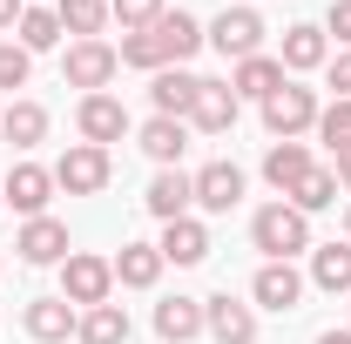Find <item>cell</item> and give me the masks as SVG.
Listing matches in <instances>:
<instances>
[{
	"label": "cell",
	"instance_id": "1",
	"mask_svg": "<svg viewBox=\"0 0 351 344\" xmlns=\"http://www.w3.org/2000/svg\"><path fill=\"white\" fill-rule=\"evenodd\" d=\"M250 243H257L270 263H291L311 250V216L291 210V203H263L257 216H250Z\"/></svg>",
	"mask_w": 351,
	"mask_h": 344
},
{
	"label": "cell",
	"instance_id": "2",
	"mask_svg": "<svg viewBox=\"0 0 351 344\" xmlns=\"http://www.w3.org/2000/svg\"><path fill=\"white\" fill-rule=\"evenodd\" d=\"M61 297L75 304V310L108 304V297H115V263L95 257V250H68V263H61Z\"/></svg>",
	"mask_w": 351,
	"mask_h": 344
},
{
	"label": "cell",
	"instance_id": "3",
	"mask_svg": "<svg viewBox=\"0 0 351 344\" xmlns=\"http://www.w3.org/2000/svg\"><path fill=\"white\" fill-rule=\"evenodd\" d=\"M263 34H270V27H263L257 7H223L217 21L203 27V41L217 47L223 61H250V54H263Z\"/></svg>",
	"mask_w": 351,
	"mask_h": 344
},
{
	"label": "cell",
	"instance_id": "4",
	"mask_svg": "<svg viewBox=\"0 0 351 344\" xmlns=\"http://www.w3.org/2000/svg\"><path fill=\"white\" fill-rule=\"evenodd\" d=\"M317 108H324V101H317L311 88L284 82L277 95H270V101H263V129L277 135V142H298V135H311V129H317Z\"/></svg>",
	"mask_w": 351,
	"mask_h": 344
},
{
	"label": "cell",
	"instance_id": "5",
	"mask_svg": "<svg viewBox=\"0 0 351 344\" xmlns=\"http://www.w3.org/2000/svg\"><path fill=\"white\" fill-rule=\"evenodd\" d=\"M108 149H95V142H75V149H61V162H54V189H68V196H101L108 189Z\"/></svg>",
	"mask_w": 351,
	"mask_h": 344
},
{
	"label": "cell",
	"instance_id": "6",
	"mask_svg": "<svg viewBox=\"0 0 351 344\" xmlns=\"http://www.w3.org/2000/svg\"><path fill=\"white\" fill-rule=\"evenodd\" d=\"M122 75V54L108 41H75L61 54V82L68 88H88V95H108V82Z\"/></svg>",
	"mask_w": 351,
	"mask_h": 344
},
{
	"label": "cell",
	"instance_id": "7",
	"mask_svg": "<svg viewBox=\"0 0 351 344\" xmlns=\"http://www.w3.org/2000/svg\"><path fill=\"white\" fill-rule=\"evenodd\" d=\"M0 196H7L21 216H47V203H54V169H41V162H14V169L0 175Z\"/></svg>",
	"mask_w": 351,
	"mask_h": 344
},
{
	"label": "cell",
	"instance_id": "8",
	"mask_svg": "<svg viewBox=\"0 0 351 344\" xmlns=\"http://www.w3.org/2000/svg\"><path fill=\"white\" fill-rule=\"evenodd\" d=\"M203 331L217 344H257V310L237 304L230 291H217V297H203Z\"/></svg>",
	"mask_w": 351,
	"mask_h": 344
},
{
	"label": "cell",
	"instance_id": "9",
	"mask_svg": "<svg viewBox=\"0 0 351 344\" xmlns=\"http://www.w3.org/2000/svg\"><path fill=\"white\" fill-rule=\"evenodd\" d=\"M75 129H82V142L108 149V142H122V135H129V108H122L115 95H82V108H75Z\"/></svg>",
	"mask_w": 351,
	"mask_h": 344
},
{
	"label": "cell",
	"instance_id": "10",
	"mask_svg": "<svg viewBox=\"0 0 351 344\" xmlns=\"http://www.w3.org/2000/svg\"><path fill=\"white\" fill-rule=\"evenodd\" d=\"M149 41H156V61L176 68V61H189V54L203 47V21H196V14H182V7H169V14L149 27Z\"/></svg>",
	"mask_w": 351,
	"mask_h": 344
},
{
	"label": "cell",
	"instance_id": "11",
	"mask_svg": "<svg viewBox=\"0 0 351 344\" xmlns=\"http://www.w3.org/2000/svg\"><path fill=\"white\" fill-rule=\"evenodd\" d=\"M237 108H243V101H237V88L203 75V88H196V108H189V129H196V135H230V129H237Z\"/></svg>",
	"mask_w": 351,
	"mask_h": 344
},
{
	"label": "cell",
	"instance_id": "12",
	"mask_svg": "<svg viewBox=\"0 0 351 344\" xmlns=\"http://www.w3.org/2000/svg\"><path fill=\"white\" fill-rule=\"evenodd\" d=\"M21 324H27V338H34V344H68L75 331H82V310L54 291V297H34V304H27Z\"/></svg>",
	"mask_w": 351,
	"mask_h": 344
},
{
	"label": "cell",
	"instance_id": "13",
	"mask_svg": "<svg viewBox=\"0 0 351 344\" xmlns=\"http://www.w3.org/2000/svg\"><path fill=\"white\" fill-rule=\"evenodd\" d=\"M304 284H311V277H298V263H263L257 277H250V297H257L263 310H277V317H284V310H298V304H304Z\"/></svg>",
	"mask_w": 351,
	"mask_h": 344
},
{
	"label": "cell",
	"instance_id": "14",
	"mask_svg": "<svg viewBox=\"0 0 351 344\" xmlns=\"http://www.w3.org/2000/svg\"><path fill=\"white\" fill-rule=\"evenodd\" d=\"M14 250H21V263H68V223H54V216H27L21 236H14Z\"/></svg>",
	"mask_w": 351,
	"mask_h": 344
},
{
	"label": "cell",
	"instance_id": "15",
	"mask_svg": "<svg viewBox=\"0 0 351 344\" xmlns=\"http://www.w3.org/2000/svg\"><path fill=\"white\" fill-rule=\"evenodd\" d=\"M196 203L210 216H230L243 203V169H237V162H203V169H196Z\"/></svg>",
	"mask_w": 351,
	"mask_h": 344
},
{
	"label": "cell",
	"instance_id": "16",
	"mask_svg": "<svg viewBox=\"0 0 351 344\" xmlns=\"http://www.w3.org/2000/svg\"><path fill=\"white\" fill-rule=\"evenodd\" d=\"M162 263H176V270H189V263L210 257V230L196 223V216H176V223H162Z\"/></svg>",
	"mask_w": 351,
	"mask_h": 344
},
{
	"label": "cell",
	"instance_id": "17",
	"mask_svg": "<svg viewBox=\"0 0 351 344\" xmlns=\"http://www.w3.org/2000/svg\"><path fill=\"white\" fill-rule=\"evenodd\" d=\"M284 75H311V68H324L331 61V41H324V27H311V21H298V27H284Z\"/></svg>",
	"mask_w": 351,
	"mask_h": 344
},
{
	"label": "cell",
	"instance_id": "18",
	"mask_svg": "<svg viewBox=\"0 0 351 344\" xmlns=\"http://www.w3.org/2000/svg\"><path fill=\"white\" fill-rule=\"evenodd\" d=\"M156 338L162 344H189V338H203V297H162L156 304Z\"/></svg>",
	"mask_w": 351,
	"mask_h": 344
},
{
	"label": "cell",
	"instance_id": "19",
	"mask_svg": "<svg viewBox=\"0 0 351 344\" xmlns=\"http://www.w3.org/2000/svg\"><path fill=\"white\" fill-rule=\"evenodd\" d=\"M149 216H162V223H176V216H189V203H196V175L182 169H156V182H149Z\"/></svg>",
	"mask_w": 351,
	"mask_h": 344
},
{
	"label": "cell",
	"instance_id": "20",
	"mask_svg": "<svg viewBox=\"0 0 351 344\" xmlns=\"http://www.w3.org/2000/svg\"><path fill=\"white\" fill-rule=\"evenodd\" d=\"M196 88H203V75L162 68V75L149 82V101H156V115H176V122H189V108H196Z\"/></svg>",
	"mask_w": 351,
	"mask_h": 344
},
{
	"label": "cell",
	"instance_id": "21",
	"mask_svg": "<svg viewBox=\"0 0 351 344\" xmlns=\"http://www.w3.org/2000/svg\"><path fill=\"white\" fill-rule=\"evenodd\" d=\"M304 175H311V149H304V142H270V156H263V182H270L277 196H291Z\"/></svg>",
	"mask_w": 351,
	"mask_h": 344
},
{
	"label": "cell",
	"instance_id": "22",
	"mask_svg": "<svg viewBox=\"0 0 351 344\" xmlns=\"http://www.w3.org/2000/svg\"><path fill=\"white\" fill-rule=\"evenodd\" d=\"M311 284L331 297H351V243H311Z\"/></svg>",
	"mask_w": 351,
	"mask_h": 344
},
{
	"label": "cell",
	"instance_id": "23",
	"mask_svg": "<svg viewBox=\"0 0 351 344\" xmlns=\"http://www.w3.org/2000/svg\"><path fill=\"white\" fill-rule=\"evenodd\" d=\"M284 82H291V75H284V61H277V54H250V61H237V75H230V88H237V101H243V95H257V101H270V95H277Z\"/></svg>",
	"mask_w": 351,
	"mask_h": 344
},
{
	"label": "cell",
	"instance_id": "24",
	"mask_svg": "<svg viewBox=\"0 0 351 344\" xmlns=\"http://www.w3.org/2000/svg\"><path fill=\"white\" fill-rule=\"evenodd\" d=\"M142 149H149V162L176 169L182 149H189V122H176V115H149V122H142Z\"/></svg>",
	"mask_w": 351,
	"mask_h": 344
},
{
	"label": "cell",
	"instance_id": "25",
	"mask_svg": "<svg viewBox=\"0 0 351 344\" xmlns=\"http://www.w3.org/2000/svg\"><path fill=\"white\" fill-rule=\"evenodd\" d=\"M108 263H115L122 291H156V277H162V250L156 243H122V257H108Z\"/></svg>",
	"mask_w": 351,
	"mask_h": 344
},
{
	"label": "cell",
	"instance_id": "26",
	"mask_svg": "<svg viewBox=\"0 0 351 344\" xmlns=\"http://www.w3.org/2000/svg\"><path fill=\"white\" fill-rule=\"evenodd\" d=\"M0 135H7L14 149H34V142H47V108H41V101H7Z\"/></svg>",
	"mask_w": 351,
	"mask_h": 344
},
{
	"label": "cell",
	"instance_id": "27",
	"mask_svg": "<svg viewBox=\"0 0 351 344\" xmlns=\"http://www.w3.org/2000/svg\"><path fill=\"white\" fill-rule=\"evenodd\" d=\"M82 344H129V310L108 297V304H95V310H82V331H75Z\"/></svg>",
	"mask_w": 351,
	"mask_h": 344
},
{
	"label": "cell",
	"instance_id": "28",
	"mask_svg": "<svg viewBox=\"0 0 351 344\" xmlns=\"http://www.w3.org/2000/svg\"><path fill=\"white\" fill-rule=\"evenodd\" d=\"M54 14H61V34L75 41H101L108 27V0H54Z\"/></svg>",
	"mask_w": 351,
	"mask_h": 344
},
{
	"label": "cell",
	"instance_id": "29",
	"mask_svg": "<svg viewBox=\"0 0 351 344\" xmlns=\"http://www.w3.org/2000/svg\"><path fill=\"white\" fill-rule=\"evenodd\" d=\"M14 41L27 47V54L61 47V14H54V7H21V27H14Z\"/></svg>",
	"mask_w": 351,
	"mask_h": 344
},
{
	"label": "cell",
	"instance_id": "30",
	"mask_svg": "<svg viewBox=\"0 0 351 344\" xmlns=\"http://www.w3.org/2000/svg\"><path fill=\"white\" fill-rule=\"evenodd\" d=\"M331 203H338V169H317V162H311V175L291 189V210L317 216V210H331Z\"/></svg>",
	"mask_w": 351,
	"mask_h": 344
},
{
	"label": "cell",
	"instance_id": "31",
	"mask_svg": "<svg viewBox=\"0 0 351 344\" xmlns=\"http://www.w3.org/2000/svg\"><path fill=\"white\" fill-rule=\"evenodd\" d=\"M169 14V0H108V21H122V34H142Z\"/></svg>",
	"mask_w": 351,
	"mask_h": 344
},
{
	"label": "cell",
	"instance_id": "32",
	"mask_svg": "<svg viewBox=\"0 0 351 344\" xmlns=\"http://www.w3.org/2000/svg\"><path fill=\"white\" fill-rule=\"evenodd\" d=\"M317 142H331V156L351 149V101H324L317 108Z\"/></svg>",
	"mask_w": 351,
	"mask_h": 344
},
{
	"label": "cell",
	"instance_id": "33",
	"mask_svg": "<svg viewBox=\"0 0 351 344\" xmlns=\"http://www.w3.org/2000/svg\"><path fill=\"white\" fill-rule=\"evenodd\" d=\"M27 75H34V54L21 41H0V88H27Z\"/></svg>",
	"mask_w": 351,
	"mask_h": 344
},
{
	"label": "cell",
	"instance_id": "34",
	"mask_svg": "<svg viewBox=\"0 0 351 344\" xmlns=\"http://www.w3.org/2000/svg\"><path fill=\"white\" fill-rule=\"evenodd\" d=\"M324 75H331V88H338V101H351V47L324 61Z\"/></svg>",
	"mask_w": 351,
	"mask_h": 344
},
{
	"label": "cell",
	"instance_id": "35",
	"mask_svg": "<svg viewBox=\"0 0 351 344\" xmlns=\"http://www.w3.org/2000/svg\"><path fill=\"white\" fill-rule=\"evenodd\" d=\"M324 34H338L351 47V0H331V14H324Z\"/></svg>",
	"mask_w": 351,
	"mask_h": 344
},
{
	"label": "cell",
	"instance_id": "36",
	"mask_svg": "<svg viewBox=\"0 0 351 344\" xmlns=\"http://www.w3.org/2000/svg\"><path fill=\"white\" fill-rule=\"evenodd\" d=\"M331 169H338V189H351V149H338V156H331Z\"/></svg>",
	"mask_w": 351,
	"mask_h": 344
},
{
	"label": "cell",
	"instance_id": "37",
	"mask_svg": "<svg viewBox=\"0 0 351 344\" xmlns=\"http://www.w3.org/2000/svg\"><path fill=\"white\" fill-rule=\"evenodd\" d=\"M7 27H21V0H0V34Z\"/></svg>",
	"mask_w": 351,
	"mask_h": 344
},
{
	"label": "cell",
	"instance_id": "38",
	"mask_svg": "<svg viewBox=\"0 0 351 344\" xmlns=\"http://www.w3.org/2000/svg\"><path fill=\"white\" fill-rule=\"evenodd\" d=\"M317 344H351V324L345 331H317Z\"/></svg>",
	"mask_w": 351,
	"mask_h": 344
},
{
	"label": "cell",
	"instance_id": "39",
	"mask_svg": "<svg viewBox=\"0 0 351 344\" xmlns=\"http://www.w3.org/2000/svg\"><path fill=\"white\" fill-rule=\"evenodd\" d=\"M345 243H351V203H345Z\"/></svg>",
	"mask_w": 351,
	"mask_h": 344
},
{
	"label": "cell",
	"instance_id": "40",
	"mask_svg": "<svg viewBox=\"0 0 351 344\" xmlns=\"http://www.w3.org/2000/svg\"><path fill=\"white\" fill-rule=\"evenodd\" d=\"M0 203H7V196H0Z\"/></svg>",
	"mask_w": 351,
	"mask_h": 344
},
{
	"label": "cell",
	"instance_id": "41",
	"mask_svg": "<svg viewBox=\"0 0 351 344\" xmlns=\"http://www.w3.org/2000/svg\"><path fill=\"white\" fill-rule=\"evenodd\" d=\"M0 115H7V108H0Z\"/></svg>",
	"mask_w": 351,
	"mask_h": 344
}]
</instances>
